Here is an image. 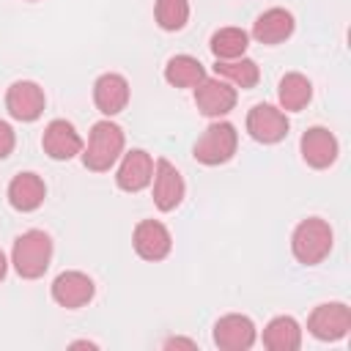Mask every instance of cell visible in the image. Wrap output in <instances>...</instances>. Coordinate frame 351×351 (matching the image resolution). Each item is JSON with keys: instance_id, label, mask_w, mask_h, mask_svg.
<instances>
[{"instance_id": "cell-12", "label": "cell", "mask_w": 351, "mask_h": 351, "mask_svg": "<svg viewBox=\"0 0 351 351\" xmlns=\"http://www.w3.org/2000/svg\"><path fill=\"white\" fill-rule=\"evenodd\" d=\"M41 145H44V154L58 159V162H66L77 154H82V137L77 134V129L69 123V121H49V126L44 129V137H41Z\"/></svg>"}, {"instance_id": "cell-27", "label": "cell", "mask_w": 351, "mask_h": 351, "mask_svg": "<svg viewBox=\"0 0 351 351\" xmlns=\"http://www.w3.org/2000/svg\"><path fill=\"white\" fill-rule=\"evenodd\" d=\"M5 269H8V263H5V255H3V250H0V280L5 277Z\"/></svg>"}, {"instance_id": "cell-21", "label": "cell", "mask_w": 351, "mask_h": 351, "mask_svg": "<svg viewBox=\"0 0 351 351\" xmlns=\"http://www.w3.org/2000/svg\"><path fill=\"white\" fill-rule=\"evenodd\" d=\"M203 77H206L203 63L192 55H176L165 66V80L176 88H195L203 82Z\"/></svg>"}, {"instance_id": "cell-10", "label": "cell", "mask_w": 351, "mask_h": 351, "mask_svg": "<svg viewBox=\"0 0 351 351\" xmlns=\"http://www.w3.org/2000/svg\"><path fill=\"white\" fill-rule=\"evenodd\" d=\"M93 280L82 271H63L52 282V299L66 310L85 307L93 299Z\"/></svg>"}, {"instance_id": "cell-26", "label": "cell", "mask_w": 351, "mask_h": 351, "mask_svg": "<svg viewBox=\"0 0 351 351\" xmlns=\"http://www.w3.org/2000/svg\"><path fill=\"white\" fill-rule=\"evenodd\" d=\"M176 346H186V348H195V343H192V340H181V337H173V340H167V343H165V348H176Z\"/></svg>"}, {"instance_id": "cell-23", "label": "cell", "mask_w": 351, "mask_h": 351, "mask_svg": "<svg viewBox=\"0 0 351 351\" xmlns=\"http://www.w3.org/2000/svg\"><path fill=\"white\" fill-rule=\"evenodd\" d=\"M247 33L241 27H219L211 36V52L217 55V60H233L241 58L247 49Z\"/></svg>"}, {"instance_id": "cell-3", "label": "cell", "mask_w": 351, "mask_h": 351, "mask_svg": "<svg viewBox=\"0 0 351 351\" xmlns=\"http://www.w3.org/2000/svg\"><path fill=\"white\" fill-rule=\"evenodd\" d=\"M291 250H293V258L304 266H315L321 263L329 250H332V228L329 222L318 219V217H310V219H302L291 236Z\"/></svg>"}, {"instance_id": "cell-4", "label": "cell", "mask_w": 351, "mask_h": 351, "mask_svg": "<svg viewBox=\"0 0 351 351\" xmlns=\"http://www.w3.org/2000/svg\"><path fill=\"white\" fill-rule=\"evenodd\" d=\"M236 145H239L236 126L228 123V121H214V123L200 134V140L195 143L192 156H195L200 165L214 167V165L228 162V159L236 154Z\"/></svg>"}, {"instance_id": "cell-6", "label": "cell", "mask_w": 351, "mask_h": 351, "mask_svg": "<svg viewBox=\"0 0 351 351\" xmlns=\"http://www.w3.org/2000/svg\"><path fill=\"white\" fill-rule=\"evenodd\" d=\"M236 99H239L236 88L222 77H203V82L195 85V104L208 118L228 115L236 107Z\"/></svg>"}, {"instance_id": "cell-14", "label": "cell", "mask_w": 351, "mask_h": 351, "mask_svg": "<svg viewBox=\"0 0 351 351\" xmlns=\"http://www.w3.org/2000/svg\"><path fill=\"white\" fill-rule=\"evenodd\" d=\"M302 156H304V162L310 165V167H315V170H324V167H329L335 159H337V140H335V134L329 132V129H324V126H313V129H307L304 134H302Z\"/></svg>"}, {"instance_id": "cell-1", "label": "cell", "mask_w": 351, "mask_h": 351, "mask_svg": "<svg viewBox=\"0 0 351 351\" xmlns=\"http://www.w3.org/2000/svg\"><path fill=\"white\" fill-rule=\"evenodd\" d=\"M123 154V129L112 121H99L90 129L88 145L82 148V165L88 170L104 173L115 165V159Z\"/></svg>"}, {"instance_id": "cell-16", "label": "cell", "mask_w": 351, "mask_h": 351, "mask_svg": "<svg viewBox=\"0 0 351 351\" xmlns=\"http://www.w3.org/2000/svg\"><path fill=\"white\" fill-rule=\"evenodd\" d=\"M93 101L99 107V112L104 115H118L126 104H129V82L126 77L110 71V74H101L93 85Z\"/></svg>"}, {"instance_id": "cell-25", "label": "cell", "mask_w": 351, "mask_h": 351, "mask_svg": "<svg viewBox=\"0 0 351 351\" xmlns=\"http://www.w3.org/2000/svg\"><path fill=\"white\" fill-rule=\"evenodd\" d=\"M14 143H16L14 129H11L5 121H0V159H5V156L14 151Z\"/></svg>"}, {"instance_id": "cell-22", "label": "cell", "mask_w": 351, "mask_h": 351, "mask_svg": "<svg viewBox=\"0 0 351 351\" xmlns=\"http://www.w3.org/2000/svg\"><path fill=\"white\" fill-rule=\"evenodd\" d=\"M214 74L228 80L230 85H239V88H252L258 80H261V71H258V63L250 60V58H233V60H217L214 63Z\"/></svg>"}, {"instance_id": "cell-13", "label": "cell", "mask_w": 351, "mask_h": 351, "mask_svg": "<svg viewBox=\"0 0 351 351\" xmlns=\"http://www.w3.org/2000/svg\"><path fill=\"white\" fill-rule=\"evenodd\" d=\"M181 200H184L181 173L167 159H156V165H154V203H156V208L173 211Z\"/></svg>"}, {"instance_id": "cell-7", "label": "cell", "mask_w": 351, "mask_h": 351, "mask_svg": "<svg viewBox=\"0 0 351 351\" xmlns=\"http://www.w3.org/2000/svg\"><path fill=\"white\" fill-rule=\"evenodd\" d=\"M247 132H250L252 140H258L263 145H271V143H280L288 134V118H285L282 110H277L271 104H255L247 112Z\"/></svg>"}, {"instance_id": "cell-9", "label": "cell", "mask_w": 351, "mask_h": 351, "mask_svg": "<svg viewBox=\"0 0 351 351\" xmlns=\"http://www.w3.org/2000/svg\"><path fill=\"white\" fill-rule=\"evenodd\" d=\"M132 244H134V252L143 258V261H162L170 247H173V239H170V230L156 222V219H143L137 222L134 228V236H132Z\"/></svg>"}, {"instance_id": "cell-18", "label": "cell", "mask_w": 351, "mask_h": 351, "mask_svg": "<svg viewBox=\"0 0 351 351\" xmlns=\"http://www.w3.org/2000/svg\"><path fill=\"white\" fill-rule=\"evenodd\" d=\"M293 33V16L285 8H269L263 11L255 25H252V36L261 44H280Z\"/></svg>"}, {"instance_id": "cell-20", "label": "cell", "mask_w": 351, "mask_h": 351, "mask_svg": "<svg viewBox=\"0 0 351 351\" xmlns=\"http://www.w3.org/2000/svg\"><path fill=\"white\" fill-rule=\"evenodd\" d=\"M277 96H280V107H282L285 112H299V110L310 101L313 85H310V80H307L304 74L291 71V74H285V77L280 80Z\"/></svg>"}, {"instance_id": "cell-15", "label": "cell", "mask_w": 351, "mask_h": 351, "mask_svg": "<svg viewBox=\"0 0 351 351\" xmlns=\"http://www.w3.org/2000/svg\"><path fill=\"white\" fill-rule=\"evenodd\" d=\"M151 178H154V159L143 148L123 154V162H121L118 176H115V181L123 192H140L151 184Z\"/></svg>"}, {"instance_id": "cell-19", "label": "cell", "mask_w": 351, "mask_h": 351, "mask_svg": "<svg viewBox=\"0 0 351 351\" xmlns=\"http://www.w3.org/2000/svg\"><path fill=\"white\" fill-rule=\"evenodd\" d=\"M263 346L269 351H296L302 346V329H299L296 318H291V315L271 318L263 329Z\"/></svg>"}, {"instance_id": "cell-2", "label": "cell", "mask_w": 351, "mask_h": 351, "mask_svg": "<svg viewBox=\"0 0 351 351\" xmlns=\"http://www.w3.org/2000/svg\"><path fill=\"white\" fill-rule=\"evenodd\" d=\"M52 258V239L44 230H25L11 250V263L19 277L36 280L49 269Z\"/></svg>"}, {"instance_id": "cell-24", "label": "cell", "mask_w": 351, "mask_h": 351, "mask_svg": "<svg viewBox=\"0 0 351 351\" xmlns=\"http://www.w3.org/2000/svg\"><path fill=\"white\" fill-rule=\"evenodd\" d=\"M189 19V0H156V25L162 30H181Z\"/></svg>"}, {"instance_id": "cell-17", "label": "cell", "mask_w": 351, "mask_h": 351, "mask_svg": "<svg viewBox=\"0 0 351 351\" xmlns=\"http://www.w3.org/2000/svg\"><path fill=\"white\" fill-rule=\"evenodd\" d=\"M44 195H47V186L36 173H19L8 184V203L16 211H36L44 203Z\"/></svg>"}, {"instance_id": "cell-8", "label": "cell", "mask_w": 351, "mask_h": 351, "mask_svg": "<svg viewBox=\"0 0 351 351\" xmlns=\"http://www.w3.org/2000/svg\"><path fill=\"white\" fill-rule=\"evenodd\" d=\"M214 343L222 351H247L255 343V324L239 313L222 315L214 324Z\"/></svg>"}, {"instance_id": "cell-11", "label": "cell", "mask_w": 351, "mask_h": 351, "mask_svg": "<svg viewBox=\"0 0 351 351\" xmlns=\"http://www.w3.org/2000/svg\"><path fill=\"white\" fill-rule=\"evenodd\" d=\"M5 107L8 115L16 121H36L44 112V90L30 80H19L8 88Z\"/></svg>"}, {"instance_id": "cell-5", "label": "cell", "mask_w": 351, "mask_h": 351, "mask_svg": "<svg viewBox=\"0 0 351 351\" xmlns=\"http://www.w3.org/2000/svg\"><path fill=\"white\" fill-rule=\"evenodd\" d=\"M307 329L313 337L318 340H340L348 335L351 329V310L343 304V302H326V304H318L310 318H307Z\"/></svg>"}]
</instances>
